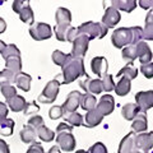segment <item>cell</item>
Wrapping results in <instances>:
<instances>
[{"label": "cell", "mask_w": 153, "mask_h": 153, "mask_svg": "<svg viewBox=\"0 0 153 153\" xmlns=\"http://www.w3.org/2000/svg\"><path fill=\"white\" fill-rule=\"evenodd\" d=\"M63 70V84H69L79 78V76H88L84 69V61L80 57H75L71 54H68L64 66L61 68Z\"/></svg>", "instance_id": "obj_1"}, {"label": "cell", "mask_w": 153, "mask_h": 153, "mask_svg": "<svg viewBox=\"0 0 153 153\" xmlns=\"http://www.w3.org/2000/svg\"><path fill=\"white\" fill-rule=\"evenodd\" d=\"M76 30L79 33L88 36L89 40H93V38H103L107 35L108 28L101 22H85L76 27Z\"/></svg>", "instance_id": "obj_2"}, {"label": "cell", "mask_w": 153, "mask_h": 153, "mask_svg": "<svg viewBox=\"0 0 153 153\" xmlns=\"http://www.w3.org/2000/svg\"><path fill=\"white\" fill-rule=\"evenodd\" d=\"M60 89V82L57 80V78L50 80L46 84V87L42 91V93L38 96V102L40 103H52L56 100L57 94H59Z\"/></svg>", "instance_id": "obj_3"}, {"label": "cell", "mask_w": 153, "mask_h": 153, "mask_svg": "<svg viewBox=\"0 0 153 153\" xmlns=\"http://www.w3.org/2000/svg\"><path fill=\"white\" fill-rule=\"evenodd\" d=\"M130 28L128 27H121L117 28L112 32L111 36V42L112 45L116 47V49H123V47H126L128 45H130Z\"/></svg>", "instance_id": "obj_4"}, {"label": "cell", "mask_w": 153, "mask_h": 153, "mask_svg": "<svg viewBox=\"0 0 153 153\" xmlns=\"http://www.w3.org/2000/svg\"><path fill=\"white\" fill-rule=\"evenodd\" d=\"M30 35L33 40L36 41H44L47 40L52 36V30H51V26L47 25V23L44 22H38L32 25L30 28Z\"/></svg>", "instance_id": "obj_5"}, {"label": "cell", "mask_w": 153, "mask_h": 153, "mask_svg": "<svg viewBox=\"0 0 153 153\" xmlns=\"http://www.w3.org/2000/svg\"><path fill=\"white\" fill-rule=\"evenodd\" d=\"M89 37L83 35V33H79L78 32V36L75 37V40L71 42L73 44V49H71V52L70 54L75 56V57H80L83 59L85 52L88 50V46H89Z\"/></svg>", "instance_id": "obj_6"}, {"label": "cell", "mask_w": 153, "mask_h": 153, "mask_svg": "<svg viewBox=\"0 0 153 153\" xmlns=\"http://www.w3.org/2000/svg\"><path fill=\"white\" fill-rule=\"evenodd\" d=\"M135 105L139 107L140 112H147L153 107V91H142L135 94Z\"/></svg>", "instance_id": "obj_7"}, {"label": "cell", "mask_w": 153, "mask_h": 153, "mask_svg": "<svg viewBox=\"0 0 153 153\" xmlns=\"http://www.w3.org/2000/svg\"><path fill=\"white\" fill-rule=\"evenodd\" d=\"M80 97H82V93L79 91H71L66 97V101L64 102L63 111L64 115H68L71 112H76V110L79 108V103H80Z\"/></svg>", "instance_id": "obj_8"}, {"label": "cell", "mask_w": 153, "mask_h": 153, "mask_svg": "<svg viewBox=\"0 0 153 153\" xmlns=\"http://www.w3.org/2000/svg\"><path fill=\"white\" fill-rule=\"evenodd\" d=\"M55 139L57 143V147L61 148V151H65V152H71L76 144L73 133H59Z\"/></svg>", "instance_id": "obj_9"}, {"label": "cell", "mask_w": 153, "mask_h": 153, "mask_svg": "<svg viewBox=\"0 0 153 153\" xmlns=\"http://www.w3.org/2000/svg\"><path fill=\"white\" fill-rule=\"evenodd\" d=\"M135 147L143 153H148V151L153 148V131L138 134L135 137Z\"/></svg>", "instance_id": "obj_10"}, {"label": "cell", "mask_w": 153, "mask_h": 153, "mask_svg": "<svg viewBox=\"0 0 153 153\" xmlns=\"http://www.w3.org/2000/svg\"><path fill=\"white\" fill-rule=\"evenodd\" d=\"M96 108L100 111V114L102 115V116H107V115H111L112 111L115 110V101H114V97L110 94H103L101 98H100V101L97 103V106Z\"/></svg>", "instance_id": "obj_11"}, {"label": "cell", "mask_w": 153, "mask_h": 153, "mask_svg": "<svg viewBox=\"0 0 153 153\" xmlns=\"http://www.w3.org/2000/svg\"><path fill=\"white\" fill-rule=\"evenodd\" d=\"M79 85L87 93H91V94H100L103 91V84H102V80L101 79L85 78V80H80Z\"/></svg>", "instance_id": "obj_12"}, {"label": "cell", "mask_w": 153, "mask_h": 153, "mask_svg": "<svg viewBox=\"0 0 153 153\" xmlns=\"http://www.w3.org/2000/svg\"><path fill=\"white\" fill-rule=\"evenodd\" d=\"M121 19V16L119 10H116L115 8L112 7H108L106 8V10H105V14L102 17V25H105L107 28H112L114 26H116L119 22H120Z\"/></svg>", "instance_id": "obj_13"}, {"label": "cell", "mask_w": 153, "mask_h": 153, "mask_svg": "<svg viewBox=\"0 0 153 153\" xmlns=\"http://www.w3.org/2000/svg\"><path fill=\"white\" fill-rule=\"evenodd\" d=\"M91 69H92V71L96 75H98L102 78L105 74H107V69H108V64H107L106 57L94 56L93 59L91 60Z\"/></svg>", "instance_id": "obj_14"}, {"label": "cell", "mask_w": 153, "mask_h": 153, "mask_svg": "<svg viewBox=\"0 0 153 153\" xmlns=\"http://www.w3.org/2000/svg\"><path fill=\"white\" fill-rule=\"evenodd\" d=\"M137 54H138V59H139L142 65L149 64L152 61V57H153L152 50L144 41H140L139 44H137Z\"/></svg>", "instance_id": "obj_15"}, {"label": "cell", "mask_w": 153, "mask_h": 153, "mask_svg": "<svg viewBox=\"0 0 153 153\" xmlns=\"http://www.w3.org/2000/svg\"><path fill=\"white\" fill-rule=\"evenodd\" d=\"M135 133L130 131L129 134H126L125 137L123 138V140L120 142V146H119V153H129L134 149H137L135 147Z\"/></svg>", "instance_id": "obj_16"}, {"label": "cell", "mask_w": 153, "mask_h": 153, "mask_svg": "<svg viewBox=\"0 0 153 153\" xmlns=\"http://www.w3.org/2000/svg\"><path fill=\"white\" fill-rule=\"evenodd\" d=\"M55 19H56V26L60 27H71V13L69 9L66 8H57L55 13Z\"/></svg>", "instance_id": "obj_17"}, {"label": "cell", "mask_w": 153, "mask_h": 153, "mask_svg": "<svg viewBox=\"0 0 153 153\" xmlns=\"http://www.w3.org/2000/svg\"><path fill=\"white\" fill-rule=\"evenodd\" d=\"M84 117H85V124H84V125L87 126V128H94V126H97L103 120V116L100 114V111L96 107L93 110H91V111H87V114H85Z\"/></svg>", "instance_id": "obj_18"}, {"label": "cell", "mask_w": 153, "mask_h": 153, "mask_svg": "<svg viewBox=\"0 0 153 153\" xmlns=\"http://www.w3.org/2000/svg\"><path fill=\"white\" fill-rule=\"evenodd\" d=\"M133 131L134 133H146L148 129V121H147V115L144 112H139L137 115V117L133 120L131 124Z\"/></svg>", "instance_id": "obj_19"}, {"label": "cell", "mask_w": 153, "mask_h": 153, "mask_svg": "<svg viewBox=\"0 0 153 153\" xmlns=\"http://www.w3.org/2000/svg\"><path fill=\"white\" fill-rule=\"evenodd\" d=\"M135 0H112L111 7L115 8L116 10H123L126 13H131L137 7Z\"/></svg>", "instance_id": "obj_20"}, {"label": "cell", "mask_w": 153, "mask_h": 153, "mask_svg": "<svg viewBox=\"0 0 153 153\" xmlns=\"http://www.w3.org/2000/svg\"><path fill=\"white\" fill-rule=\"evenodd\" d=\"M19 138L23 143H27V144H31V143H36L37 139V133L32 126H30L27 124L22 128V130L19 131Z\"/></svg>", "instance_id": "obj_21"}, {"label": "cell", "mask_w": 153, "mask_h": 153, "mask_svg": "<svg viewBox=\"0 0 153 153\" xmlns=\"http://www.w3.org/2000/svg\"><path fill=\"white\" fill-rule=\"evenodd\" d=\"M7 105L13 112H19V111H23V110H25L27 102H26V100L23 96L17 94V96H14L13 98L7 100Z\"/></svg>", "instance_id": "obj_22"}, {"label": "cell", "mask_w": 153, "mask_h": 153, "mask_svg": "<svg viewBox=\"0 0 153 153\" xmlns=\"http://www.w3.org/2000/svg\"><path fill=\"white\" fill-rule=\"evenodd\" d=\"M31 75H28L27 73H18L16 75V79H14V83L17 84V87L19 89L25 91V92H28L31 89Z\"/></svg>", "instance_id": "obj_23"}, {"label": "cell", "mask_w": 153, "mask_h": 153, "mask_svg": "<svg viewBox=\"0 0 153 153\" xmlns=\"http://www.w3.org/2000/svg\"><path fill=\"white\" fill-rule=\"evenodd\" d=\"M139 112H140V110L135 103H126V105H124L123 108H121L123 117L125 119V120H129V121H133Z\"/></svg>", "instance_id": "obj_24"}, {"label": "cell", "mask_w": 153, "mask_h": 153, "mask_svg": "<svg viewBox=\"0 0 153 153\" xmlns=\"http://www.w3.org/2000/svg\"><path fill=\"white\" fill-rule=\"evenodd\" d=\"M96 106H97V98L94 97V94H91V93L82 94L79 107H82L85 111H91V110H93Z\"/></svg>", "instance_id": "obj_25"}, {"label": "cell", "mask_w": 153, "mask_h": 153, "mask_svg": "<svg viewBox=\"0 0 153 153\" xmlns=\"http://www.w3.org/2000/svg\"><path fill=\"white\" fill-rule=\"evenodd\" d=\"M131 89V80L129 78L123 76L120 78V80L117 82V84H115V92L117 96H126Z\"/></svg>", "instance_id": "obj_26"}, {"label": "cell", "mask_w": 153, "mask_h": 153, "mask_svg": "<svg viewBox=\"0 0 153 153\" xmlns=\"http://www.w3.org/2000/svg\"><path fill=\"white\" fill-rule=\"evenodd\" d=\"M14 131V120L9 117L0 119V134L4 137L12 135Z\"/></svg>", "instance_id": "obj_27"}, {"label": "cell", "mask_w": 153, "mask_h": 153, "mask_svg": "<svg viewBox=\"0 0 153 153\" xmlns=\"http://www.w3.org/2000/svg\"><path fill=\"white\" fill-rule=\"evenodd\" d=\"M5 69L10 70L12 73L14 74H18L22 71V60H21V56H14L10 57V59L5 60Z\"/></svg>", "instance_id": "obj_28"}, {"label": "cell", "mask_w": 153, "mask_h": 153, "mask_svg": "<svg viewBox=\"0 0 153 153\" xmlns=\"http://www.w3.org/2000/svg\"><path fill=\"white\" fill-rule=\"evenodd\" d=\"M117 78H121V76H125V78H129V79H135L138 76V69L134 66L133 63H129L128 65H125L124 68L119 71L116 74Z\"/></svg>", "instance_id": "obj_29"}, {"label": "cell", "mask_w": 153, "mask_h": 153, "mask_svg": "<svg viewBox=\"0 0 153 153\" xmlns=\"http://www.w3.org/2000/svg\"><path fill=\"white\" fill-rule=\"evenodd\" d=\"M36 133H37V137L40 138L42 142L49 143V142H51V140H54V139H55V133L52 131V130H50V129L47 128L45 124L38 128L37 130H36Z\"/></svg>", "instance_id": "obj_30"}, {"label": "cell", "mask_w": 153, "mask_h": 153, "mask_svg": "<svg viewBox=\"0 0 153 153\" xmlns=\"http://www.w3.org/2000/svg\"><path fill=\"white\" fill-rule=\"evenodd\" d=\"M121 56L124 60H128L129 63H133L135 59H138V54H137V45H128L126 47L123 49Z\"/></svg>", "instance_id": "obj_31"}, {"label": "cell", "mask_w": 153, "mask_h": 153, "mask_svg": "<svg viewBox=\"0 0 153 153\" xmlns=\"http://www.w3.org/2000/svg\"><path fill=\"white\" fill-rule=\"evenodd\" d=\"M19 14V18H21V21L23 23H27V25H33V21H35V16H33V10H32V8L28 5L22 9L21 12L18 13Z\"/></svg>", "instance_id": "obj_32"}, {"label": "cell", "mask_w": 153, "mask_h": 153, "mask_svg": "<svg viewBox=\"0 0 153 153\" xmlns=\"http://www.w3.org/2000/svg\"><path fill=\"white\" fill-rule=\"evenodd\" d=\"M83 117L78 112H71L68 115H64V119L66 123L70 124V126H82L84 125V121H83Z\"/></svg>", "instance_id": "obj_33"}, {"label": "cell", "mask_w": 153, "mask_h": 153, "mask_svg": "<svg viewBox=\"0 0 153 153\" xmlns=\"http://www.w3.org/2000/svg\"><path fill=\"white\" fill-rule=\"evenodd\" d=\"M130 45H137L143 40V28L142 27H138V26H134L130 27Z\"/></svg>", "instance_id": "obj_34"}, {"label": "cell", "mask_w": 153, "mask_h": 153, "mask_svg": "<svg viewBox=\"0 0 153 153\" xmlns=\"http://www.w3.org/2000/svg\"><path fill=\"white\" fill-rule=\"evenodd\" d=\"M1 56L4 60H8L14 56H21V51H19V49L14 44H10V45H7V47L1 52Z\"/></svg>", "instance_id": "obj_35"}, {"label": "cell", "mask_w": 153, "mask_h": 153, "mask_svg": "<svg viewBox=\"0 0 153 153\" xmlns=\"http://www.w3.org/2000/svg\"><path fill=\"white\" fill-rule=\"evenodd\" d=\"M14 79H16V74L12 73L10 70L4 69L0 71V87L5 84H12L14 83Z\"/></svg>", "instance_id": "obj_36"}, {"label": "cell", "mask_w": 153, "mask_h": 153, "mask_svg": "<svg viewBox=\"0 0 153 153\" xmlns=\"http://www.w3.org/2000/svg\"><path fill=\"white\" fill-rule=\"evenodd\" d=\"M66 59H68V54H64L63 51L55 50L54 52H52V61H54L57 66H61V68H63Z\"/></svg>", "instance_id": "obj_37"}, {"label": "cell", "mask_w": 153, "mask_h": 153, "mask_svg": "<svg viewBox=\"0 0 153 153\" xmlns=\"http://www.w3.org/2000/svg\"><path fill=\"white\" fill-rule=\"evenodd\" d=\"M0 91H1V93L4 97H5V100H10L14 96H17V88L13 87L12 84L3 85V87H0Z\"/></svg>", "instance_id": "obj_38"}, {"label": "cell", "mask_w": 153, "mask_h": 153, "mask_svg": "<svg viewBox=\"0 0 153 153\" xmlns=\"http://www.w3.org/2000/svg\"><path fill=\"white\" fill-rule=\"evenodd\" d=\"M101 80H102V84H103V91H106V92H111L112 89H115V83H114L112 75L105 74L101 78Z\"/></svg>", "instance_id": "obj_39"}, {"label": "cell", "mask_w": 153, "mask_h": 153, "mask_svg": "<svg viewBox=\"0 0 153 153\" xmlns=\"http://www.w3.org/2000/svg\"><path fill=\"white\" fill-rule=\"evenodd\" d=\"M49 116H50V119H52V120H56V119L64 116L63 107H61V106H57V105L52 106V107L49 110Z\"/></svg>", "instance_id": "obj_40"}, {"label": "cell", "mask_w": 153, "mask_h": 153, "mask_svg": "<svg viewBox=\"0 0 153 153\" xmlns=\"http://www.w3.org/2000/svg\"><path fill=\"white\" fill-rule=\"evenodd\" d=\"M28 125L32 126L35 130H37V129L40 128L41 125H44V117L38 116V115H36V116H32L30 120H28Z\"/></svg>", "instance_id": "obj_41"}, {"label": "cell", "mask_w": 153, "mask_h": 153, "mask_svg": "<svg viewBox=\"0 0 153 153\" xmlns=\"http://www.w3.org/2000/svg\"><path fill=\"white\" fill-rule=\"evenodd\" d=\"M143 40L153 41V25L146 23L144 28H143Z\"/></svg>", "instance_id": "obj_42"}, {"label": "cell", "mask_w": 153, "mask_h": 153, "mask_svg": "<svg viewBox=\"0 0 153 153\" xmlns=\"http://www.w3.org/2000/svg\"><path fill=\"white\" fill-rule=\"evenodd\" d=\"M140 71H142L143 75H144L147 79L153 78V63L142 65V66H140Z\"/></svg>", "instance_id": "obj_43"}, {"label": "cell", "mask_w": 153, "mask_h": 153, "mask_svg": "<svg viewBox=\"0 0 153 153\" xmlns=\"http://www.w3.org/2000/svg\"><path fill=\"white\" fill-rule=\"evenodd\" d=\"M89 153H107V148L101 142H97L89 148Z\"/></svg>", "instance_id": "obj_44"}, {"label": "cell", "mask_w": 153, "mask_h": 153, "mask_svg": "<svg viewBox=\"0 0 153 153\" xmlns=\"http://www.w3.org/2000/svg\"><path fill=\"white\" fill-rule=\"evenodd\" d=\"M38 110H40V107L37 106V103L36 102H28L27 105H26V107H25V115H32V114H36V112H38Z\"/></svg>", "instance_id": "obj_45"}, {"label": "cell", "mask_w": 153, "mask_h": 153, "mask_svg": "<svg viewBox=\"0 0 153 153\" xmlns=\"http://www.w3.org/2000/svg\"><path fill=\"white\" fill-rule=\"evenodd\" d=\"M26 153H45V149L41 146V143H32Z\"/></svg>", "instance_id": "obj_46"}, {"label": "cell", "mask_w": 153, "mask_h": 153, "mask_svg": "<svg viewBox=\"0 0 153 153\" xmlns=\"http://www.w3.org/2000/svg\"><path fill=\"white\" fill-rule=\"evenodd\" d=\"M27 4H30V3H28V1H22V0H16V1H13L12 8H13V10L16 13H19L23 8L27 5Z\"/></svg>", "instance_id": "obj_47"}, {"label": "cell", "mask_w": 153, "mask_h": 153, "mask_svg": "<svg viewBox=\"0 0 153 153\" xmlns=\"http://www.w3.org/2000/svg\"><path fill=\"white\" fill-rule=\"evenodd\" d=\"M56 131H57V134L59 133H71L73 131V128H71L70 125H68V124H65V123H61V124L57 125Z\"/></svg>", "instance_id": "obj_48"}, {"label": "cell", "mask_w": 153, "mask_h": 153, "mask_svg": "<svg viewBox=\"0 0 153 153\" xmlns=\"http://www.w3.org/2000/svg\"><path fill=\"white\" fill-rule=\"evenodd\" d=\"M76 36H78V30H76L75 27H70V30L68 31V33H66V41L73 42Z\"/></svg>", "instance_id": "obj_49"}, {"label": "cell", "mask_w": 153, "mask_h": 153, "mask_svg": "<svg viewBox=\"0 0 153 153\" xmlns=\"http://www.w3.org/2000/svg\"><path fill=\"white\" fill-rule=\"evenodd\" d=\"M8 112H9L8 105L4 103V102H0V119L7 117V116H8Z\"/></svg>", "instance_id": "obj_50"}, {"label": "cell", "mask_w": 153, "mask_h": 153, "mask_svg": "<svg viewBox=\"0 0 153 153\" xmlns=\"http://www.w3.org/2000/svg\"><path fill=\"white\" fill-rule=\"evenodd\" d=\"M138 4L142 9H149L151 7H153V0H140Z\"/></svg>", "instance_id": "obj_51"}, {"label": "cell", "mask_w": 153, "mask_h": 153, "mask_svg": "<svg viewBox=\"0 0 153 153\" xmlns=\"http://www.w3.org/2000/svg\"><path fill=\"white\" fill-rule=\"evenodd\" d=\"M0 153H10L8 143L3 139H0Z\"/></svg>", "instance_id": "obj_52"}, {"label": "cell", "mask_w": 153, "mask_h": 153, "mask_svg": "<svg viewBox=\"0 0 153 153\" xmlns=\"http://www.w3.org/2000/svg\"><path fill=\"white\" fill-rule=\"evenodd\" d=\"M5 30H7V23L1 17H0V33H4Z\"/></svg>", "instance_id": "obj_53"}, {"label": "cell", "mask_w": 153, "mask_h": 153, "mask_svg": "<svg viewBox=\"0 0 153 153\" xmlns=\"http://www.w3.org/2000/svg\"><path fill=\"white\" fill-rule=\"evenodd\" d=\"M146 23H149V25H153V13L149 10V13L147 14L146 17Z\"/></svg>", "instance_id": "obj_54"}, {"label": "cell", "mask_w": 153, "mask_h": 153, "mask_svg": "<svg viewBox=\"0 0 153 153\" xmlns=\"http://www.w3.org/2000/svg\"><path fill=\"white\" fill-rule=\"evenodd\" d=\"M47 153H61V151H60V148L57 147V146H52L50 148V151L47 152Z\"/></svg>", "instance_id": "obj_55"}, {"label": "cell", "mask_w": 153, "mask_h": 153, "mask_svg": "<svg viewBox=\"0 0 153 153\" xmlns=\"http://www.w3.org/2000/svg\"><path fill=\"white\" fill-rule=\"evenodd\" d=\"M5 47H7V45L4 44V42H3L1 40H0V54H1V52L4 51V49H5Z\"/></svg>", "instance_id": "obj_56"}, {"label": "cell", "mask_w": 153, "mask_h": 153, "mask_svg": "<svg viewBox=\"0 0 153 153\" xmlns=\"http://www.w3.org/2000/svg\"><path fill=\"white\" fill-rule=\"evenodd\" d=\"M75 153H89L88 151H84V149H79V151H76Z\"/></svg>", "instance_id": "obj_57"}, {"label": "cell", "mask_w": 153, "mask_h": 153, "mask_svg": "<svg viewBox=\"0 0 153 153\" xmlns=\"http://www.w3.org/2000/svg\"><path fill=\"white\" fill-rule=\"evenodd\" d=\"M129 153H143V152H142V151H139V149H134V151L129 152Z\"/></svg>", "instance_id": "obj_58"}, {"label": "cell", "mask_w": 153, "mask_h": 153, "mask_svg": "<svg viewBox=\"0 0 153 153\" xmlns=\"http://www.w3.org/2000/svg\"><path fill=\"white\" fill-rule=\"evenodd\" d=\"M151 12H152V13H153V8H152V9H151Z\"/></svg>", "instance_id": "obj_59"}, {"label": "cell", "mask_w": 153, "mask_h": 153, "mask_svg": "<svg viewBox=\"0 0 153 153\" xmlns=\"http://www.w3.org/2000/svg\"><path fill=\"white\" fill-rule=\"evenodd\" d=\"M152 153H153V152H152Z\"/></svg>", "instance_id": "obj_60"}]
</instances>
